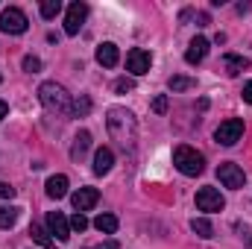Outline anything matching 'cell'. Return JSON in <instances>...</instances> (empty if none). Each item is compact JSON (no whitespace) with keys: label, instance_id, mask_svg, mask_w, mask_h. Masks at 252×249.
Segmentation results:
<instances>
[{"label":"cell","instance_id":"cell-1","mask_svg":"<svg viewBox=\"0 0 252 249\" xmlns=\"http://www.w3.org/2000/svg\"><path fill=\"white\" fill-rule=\"evenodd\" d=\"M106 126H109L112 141H118L121 150H126V153L135 150V141H138V121H135V115H132L129 109H121V106L109 109Z\"/></svg>","mask_w":252,"mask_h":249},{"label":"cell","instance_id":"cell-2","mask_svg":"<svg viewBox=\"0 0 252 249\" xmlns=\"http://www.w3.org/2000/svg\"><path fill=\"white\" fill-rule=\"evenodd\" d=\"M38 100L50 115H70V94L64 91L59 82H41L38 88Z\"/></svg>","mask_w":252,"mask_h":249},{"label":"cell","instance_id":"cell-3","mask_svg":"<svg viewBox=\"0 0 252 249\" xmlns=\"http://www.w3.org/2000/svg\"><path fill=\"white\" fill-rule=\"evenodd\" d=\"M173 164H176V170L185 173V176H199V173L205 170L202 153H196L193 147H185V144L173 150Z\"/></svg>","mask_w":252,"mask_h":249},{"label":"cell","instance_id":"cell-4","mask_svg":"<svg viewBox=\"0 0 252 249\" xmlns=\"http://www.w3.org/2000/svg\"><path fill=\"white\" fill-rule=\"evenodd\" d=\"M27 27H30V21H27V15L18 6H9V9L0 12V32L21 35V32H27Z\"/></svg>","mask_w":252,"mask_h":249},{"label":"cell","instance_id":"cell-5","mask_svg":"<svg viewBox=\"0 0 252 249\" xmlns=\"http://www.w3.org/2000/svg\"><path fill=\"white\" fill-rule=\"evenodd\" d=\"M241 135H244V121L241 118H229V121H223V124L217 126L214 141L223 144V147H232V144L241 141Z\"/></svg>","mask_w":252,"mask_h":249},{"label":"cell","instance_id":"cell-6","mask_svg":"<svg viewBox=\"0 0 252 249\" xmlns=\"http://www.w3.org/2000/svg\"><path fill=\"white\" fill-rule=\"evenodd\" d=\"M196 208L214 214V211H223L226 208V199H223V193L217 187H199L196 190Z\"/></svg>","mask_w":252,"mask_h":249},{"label":"cell","instance_id":"cell-7","mask_svg":"<svg viewBox=\"0 0 252 249\" xmlns=\"http://www.w3.org/2000/svg\"><path fill=\"white\" fill-rule=\"evenodd\" d=\"M217 179L226 187H232V190H238V187L247 185V173H244L235 161H223V164L217 167Z\"/></svg>","mask_w":252,"mask_h":249},{"label":"cell","instance_id":"cell-8","mask_svg":"<svg viewBox=\"0 0 252 249\" xmlns=\"http://www.w3.org/2000/svg\"><path fill=\"white\" fill-rule=\"evenodd\" d=\"M85 18H88V6L79 3V0L70 3V6H67V15H64V32H67V35H76V32L82 30Z\"/></svg>","mask_w":252,"mask_h":249},{"label":"cell","instance_id":"cell-9","mask_svg":"<svg viewBox=\"0 0 252 249\" xmlns=\"http://www.w3.org/2000/svg\"><path fill=\"white\" fill-rule=\"evenodd\" d=\"M150 64H153V56H150L147 50H141V47H132V50L126 53V70H129L132 76H144V73L150 70Z\"/></svg>","mask_w":252,"mask_h":249},{"label":"cell","instance_id":"cell-10","mask_svg":"<svg viewBox=\"0 0 252 249\" xmlns=\"http://www.w3.org/2000/svg\"><path fill=\"white\" fill-rule=\"evenodd\" d=\"M47 229H50V235H56L59 241H67V238H70V220L64 217L62 211H50V214H47Z\"/></svg>","mask_w":252,"mask_h":249},{"label":"cell","instance_id":"cell-11","mask_svg":"<svg viewBox=\"0 0 252 249\" xmlns=\"http://www.w3.org/2000/svg\"><path fill=\"white\" fill-rule=\"evenodd\" d=\"M70 199H73V208L82 214V211H88V208H94V205H97V199H100V190H97V187H79V190H76Z\"/></svg>","mask_w":252,"mask_h":249},{"label":"cell","instance_id":"cell-12","mask_svg":"<svg viewBox=\"0 0 252 249\" xmlns=\"http://www.w3.org/2000/svg\"><path fill=\"white\" fill-rule=\"evenodd\" d=\"M205 56H208V38L196 35V38L190 41V47L185 50V62H188V64H199Z\"/></svg>","mask_w":252,"mask_h":249},{"label":"cell","instance_id":"cell-13","mask_svg":"<svg viewBox=\"0 0 252 249\" xmlns=\"http://www.w3.org/2000/svg\"><path fill=\"white\" fill-rule=\"evenodd\" d=\"M112 164H115V153H112L109 147H100V150L94 153V173H97V176H106V173L112 170Z\"/></svg>","mask_w":252,"mask_h":249},{"label":"cell","instance_id":"cell-14","mask_svg":"<svg viewBox=\"0 0 252 249\" xmlns=\"http://www.w3.org/2000/svg\"><path fill=\"white\" fill-rule=\"evenodd\" d=\"M97 62L103 64V67H115V64L121 62L118 44H112V41H103V44L97 47Z\"/></svg>","mask_w":252,"mask_h":249},{"label":"cell","instance_id":"cell-15","mask_svg":"<svg viewBox=\"0 0 252 249\" xmlns=\"http://www.w3.org/2000/svg\"><path fill=\"white\" fill-rule=\"evenodd\" d=\"M88 150H91V132H85V129H82V132L73 138V147H70V158H73V161H82Z\"/></svg>","mask_w":252,"mask_h":249},{"label":"cell","instance_id":"cell-16","mask_svg":"<svg viewBox=\"0 0 252 249\" xmlns=\"http://www.w3.org/2000/svg\"><path fill=\"white\" fill-rule=\"evenodd\" d=\"M64 193H67V176H62V173L59 176H50L47 179V196L50 199H62Z\"/></svg>","mask_w":252,"mask_h":249},{"label":"cell","instance_id":"cell-17","mask_svg":"<svg viewBox=\"0 0 252 249\" xmlns=\"http://www.w3.org/2000/svg\"><path fill=\"white\" fill-rule=\"evenodd\" d=\"M223 67H226V73H229V76H238L241 70H247V67H250V62H247L244 56L226 53V56H223Z\"/></svg>","mask_w":252,"mask_h":249},{"label":"cell","instance_id":"cell-18","mask_svg":"<svg viewBox=\"0 0 252 249\" xmlns=\"http://www.w3.org/2000/svg\"><path fill=\"white\" fill-rule=\"evenodd\" d=\"M30 235H32L35 244H41V247H47V249H56V244L50 241V232H47L41 223H32V226H30Z\"/></svg>","mask_w":252,"mask_h":249},{"label":"cell","instance_id":"cell-19","mask_svg":"<svg viewBox=\"0 0 252 249\" xmlns=\"http://www.w3.org/2000/svg\"><path fill=\"white\" fill-rule=\"evenodd\" d=\"M94 226H97V232H103V235H115V232H118V217H115V214H100V217L94 220Z\"/></svg>","mask_w":252,"mask_h":249},{"label":"cell","instance_id":"cell-20","mask_svg":"<svg viewBox=\"0 0 252 249\" xmlns=\"http://www.w3.org/2000/svg\"><path fill=\"white\" fill-rule=\"evenodd\" d=\"M88 112H91V97H76L73 100V106H70V118H88Z\"/></svg>","mask_w":252,"mask_h":249},{"label":"cell","instance_id":"cell-21","mask_svg":"<svg viewBox=\"0 0 252 249\" xmlns=\"http://www.w3.org/2000/svg\"><path fill=\"white\" fill-rule=\"evenodd\" d=\"M15 223H18V208L0 205V229H12Z\"/></svg>","mask_w":252,"mask_h":249},{"label":"cell","instance_id":"cell-22","mask_svg":"<svg viewBox=\"0 0 252 249\" xmlns=\"http://www.w3.org/2000/svg\"><path fill=\"white\" fill-rule=\"evenodd\" d=\"M190 229H193L199 238H211V235H214V229H211V223H208L205 217H193V220H190Z\"/></svg>","mask_w":252,"mask_h":249},{"label":"cell","instance_id":"cell-23","mask_svg":"<svg viewBox=\"0 0 252 249\" xmlns=\"http://www.w3.org/2000/svg\"><path fill=\"white\" fill-rule=\"evenodd\" d=\"M62 12V0H44L41 3V18H56Z\"/></svg>","mask_w":252,"mask_h":249},{"label":"cell","instance_id":"cell-24","mask_svg":"<svg viewBox=\"0 0 252 249\" xmlns=\"http://www.w3.org/2000/svg\"><path fill=\"white\" fill-rule=\"evenodd\" d=\"M170 91H188V88H193V79L190 76H170Z\"/></svg>","mask_w":252,"mask_h":249},{"label":"cell","instance_id":"cell-25","mask_svg":"<svg viewBox=\"0 0 252 249\" xmlns=\"http://www.w3.org/2000/svg\"><path fill=\"white\" fill-rule=\"evenodd\" d=\"M24 70L27 73H38L41 70V59L38 56H24Z\"/></svg>","mask_w":252,"mask_h":249},{"label":"cell","instance_id":"cell-26","mask_svg":"<svg viewBox=\"0 0 252 249\" xmlns=\"http://www.w3.org/2000/svg\"><path fill=\"white\" fill-rule=\"evenodd\" d=\"M70 229H73V232H85V229H88V220H85V217L76 211V214L70 217Z\"/></svg>","mask_w":252,"mask_h":249},{"label":"cell","instance_id":"cell-27","mask_svg":"<svg viewBox=\"0 0 252 249\" xmlns=\"http://www.w3.org/2000/svg\"><path fill=\"white\" fill-rule=\"evenodd\" d=\"M153 112H156V115H164V112H167V97H164V94H158V97L153 100Z\"/></svg>","mask_w":252,"mask_h":249},{"label":"cell","instance_id":"cell-28","mask_svg":"<svg viewBox=\"0 0 252 249\" xmlns=\"http://www.w3.org/2000/svg\"><path fill=\"white\" fill-rule=\"evenodd\" d=\"M132 88H135V82H132V79H118V82H115V91H118V94H126V91H132Z\"/></svg>","mask_w":252,"mask_h":249},{"label":"cell","instance_id":"cell-29","mask_svg":"<svg viewBox=\"0 0 252 249\" xmlns=\"http://www.w3.org/2000/svg\"><path fill=\"white\" fill-rule=\"evenodd\" d=\"M15 196V187L6 185V182H0V199H12Z\"/></svg>","mask_w":252,"mask_h":249},{"label":"cell","instance_id":"cell-30","mask_svg":"<svg viewBox=\"0 0 252 249\" xmlns=\"http://www.w3.org/2000/svg\"><path fill=\"white\" fill-rule=\"evenodd\" d=\"M244 100H247V103H252V79L244 85Z\"/></svg>","mask_w":252,"mask_h":249},{"label":"cell","instance_id":"cell-31","mask_svg":"<svg viewBox=\"0 0 252 249\" xmlns=\"http://www.w3.org/2000/svg\"><path fill=\"white\" fill-rule=\"evenodd\" d=\"M6 112H9V106H6V103H3V100H0V121H3V118H6Z\"/></svg>","mask_w":252,"mask_h":249},{"label":"cell","instance_id":"cell-32","mask_svg":"<svg viewBox=\"0 0 252 249\" xmlns=\"http://www.w3.org/2000/svg\"><path fill=\"white\" fill-rule=\"evenodd\" d=\"M103 249H118V241H109V244H106Z\"/></svg>","mask_w":252,"mask_h":249},{"label":"cell","instance_id":"cell-33","mask_svg":"<svg viewBox=\"0 0 252 249\" xmlns=\"http://www.w3.org/2000/svg\"><path fill=\"white\" fill-rule=\"evenodd\" d=\"M97 249H103V247H97Z\"/></svg>","mask_w":252,"mask_h":249}]
</instances>
